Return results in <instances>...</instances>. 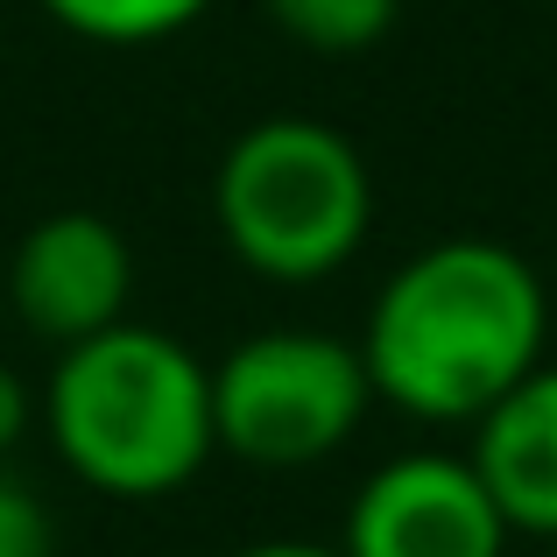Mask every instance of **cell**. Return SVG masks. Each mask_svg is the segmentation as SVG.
<instances>
[{"mask_svg": "<svg viewBox=\"0 0 557 557\" xmlns=\"http://www.w3.org/2000/svg\"><path fill=\"white\" fill-rule=\"evenodd\" d=\"M233 557H346L339 544H289V536H269V544H247Z\"/></svg>", "mask_w": 557, "mask_h": 557, "instance_id": "12", "label": "cell"}, {"mask_svg": "<svg viewBox=\"0 0 557 557\" xmlns=\"http://www.w3.org/2000/svg\"><path fill=\"white\" fill-rule=\"evenodd\" d=\"M0 332H8V297H0Z\"/></svg>", "mask_w": 557, "mask_h": 557, "instance_id": "13", "label": "cell"}, {"mask_svg": "<svg viewBox=\"0 0 557 557\" xmlns=\"http://www.w3.org/2000/svg\"><path fill=\"white\" fill-rule=\"evenodd\" d=\"M374 381L354 339L311 325H275L212 360V431L219 451L261 473H304L360 437Z\"/></svg>", "mask_w": 557, "mask_h": 557, "instance_id": "4", "label": "cell"}, {"mask_svg": "<svg viewBox=\"0 0 557 557\" xmlns=\"http://www.w3.org/2000/svg\"><path fill=\"white\" fill-rule=\"evenodd\" d=\"M64 36L99 42V50H149L184 28H198L219 0H36Z\"/></svg>", "mask_w": 557, "mask_h": 557, "instance_id": "8", "label": "cell"}, {"mask_svg": "<svg viewBox=\"0 0 557 557\" xmlns=\"http://www.w3.org/2000/svg\"><path fill=\"white\" fill-rule=\"evenodd\" d=\"M0 557H57L50 508L8 473H0Z\"/></svg>", "mask_w": 557, "mask_h": 557, "instance_id": "10", "label": "cell"}, {"mask_svg": "<svg viewBox=\"0 0 557 557\" xmlns=\"http://www.w3.org/2000/svg\"><path fill=\"white\" fill-rule=\"evenodd\" d=\"M28 431H36V388L14 368H0V459H8Z\"/></svg>", "mask_w": 557, "mask_h": 557, "instance_id": "11", "label": "cell"}, {"mask_svg": "<svg viewBox=\"0 0 557 557\" xmlns=\"http://www.w3.org/2000/svg\"><path fill=\"white\" fill-rule=\"evenodd\" d=\"M508 516L459 451H403L346 502V557H508Z\"/></svg>", "mask_w": 557, "mask_h": 557, "instance_id": "5", "label": "cell"}, {"mask_svg": "<svg viewBox=\"0 0 557 557\" xmlns=\"http://www.w3.org/2000/svg\"><path fill=\"white\" fill-rule=\"evenodd\" d=\"M0 297L8 318L42 346H78L92 332L121 325L127 297H135V247L107 212H42L36 226L14 240L8 269H0Z\"/></svg>", "mask_w": 557, "mask_h": 557, "instance_id": "6", "label": "cell"}, {"mask_svg": "<svg viewBox=\"0 0 557 557\" xmlns=\"http://www.w3.org/2000/svg\"><path fill=\"white\" fill-rule=\"evenodd\" d=\"M487 494L502 502L516 536H550L557 544V360L522 374L487 417L473 423V451Z\"/></svg>", "mask_w": 557, "mask_h": 557, "instance_id": "7", "label": "cell"}, {"mask_svg": "<svg viewBox=\"0 0 557 557\" xmlns=\"http://www.w3.org/2000/svg\"><path fill=\"white\" fill-rule=\"evenodd\" d=\"M212 233L247 275L311 289L339 275L374 233L368 156L311 113L240 127L212 170Z\"/></svg>", "mask_w": 557, "mask_h": 557, "instance_id": "3", "label": "cell"}, {"mask_svg": "<svg viewBox=\"0 0 557 557\" xmlns=\"http://www.w3.org/2000/svg\"><path fill=\"white\" fill-rule=\"evenodd\" d=\"M275 36H289L297 50H318V57H354V50H374L381 36L395 28L403 0H261Z\"/></svg>", "mask_w": 557, "mask_h": 557, "instance_id": "9", "label": "cell"}, {"mask_svg": "<svg viewBox=\"0 0 557 557\" xmlns=\"http://www.w3.org/2000/svg\"><path fill=\"white\" fill-rule=\"evenodd\" d=\"M36 431L78 487L107 502H170L219 451L212 368L177 332L121 318L50 360Z\"/></svg>", "mask_w": 557, "mask_h": 557, "instance_id": "2", "label": "cell"}, {"mask_svg": "<svg viewBox=\"0 0 557 557\" xmlns=\"http://www.w3.org/2000/svg\"><path fill=\"white\" fill-rule=\"evenodd\" d=\"M557 297L516 247L487 233L431 240L374 289L360 360L374 403L417 423H480L522 374L544 368Z\"/></svg>", "mask_w": 557, "mask_h": 557, "instance_id": "1", "label": "cell"}, {"mask_svg": "<svg viewBox=\"0 0 557 557\" xmlns=\"http://www.w3.org/2000/svg\"><path fill=\"white\" fill-rule=\"evenodd\" d=\"M550 557H557V550H550Z\"/></svg>", "mask_w": 557, "mask_h": 557, "instance_id": "14", "label": "cell"}]
</instances>
